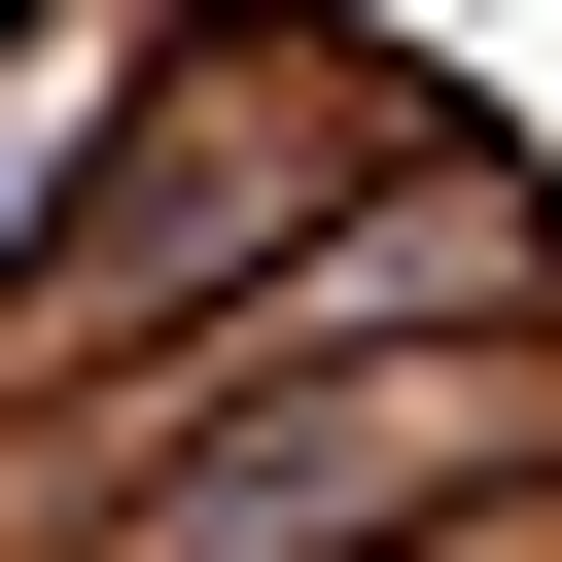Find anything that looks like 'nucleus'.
<instances>
[{
  "label": "nucleus",
  "mask_w": 562,
  "mask_h": 562,
  "mask_svg": "<svg viewBox=\"0 0 562 562\" xmlns=\"http://www.w3.org/2000/svg\"><path fill=\"white\" fill-rule=\"evenodd\" d=\"M176 35H211V0H0V351H35V281H70L105 140L176 105Z\"/></svg>",
  "instance_id": "obj_2"
},
{
  "label": "nucleus",
  "mask_w": 562,
  "mask_h": 562,
  "mask_svg": "<svg viewBox=\"0 0 562 562\" xmlns=\"http://www.w3.org/2000/svg\"><path fill=\"white\" fill-rule=\"evenodd\" d=\"M422 562H562V492H492V527H422Z\"/></svg>",
  "instance_id": "obj_3"
},
{
  "label": "nucleus",
  "mask_w": 562,
  "mask_h": 562,
  "mask_svg": "<svg viewBox=\"0 0 562 562\" xmlns=\"http://www.w3.org/2000/svg\"><path fill=\"white\" fill-rule=\"evenodd\" d=\"M386 140H422V70H386L351 0H211V35H176V105L105 140V211H70V281H35V351H0V527H35L105 422H176Z\"/></svg>",
  "instance_id": "obj_1"
}]
</instances>
